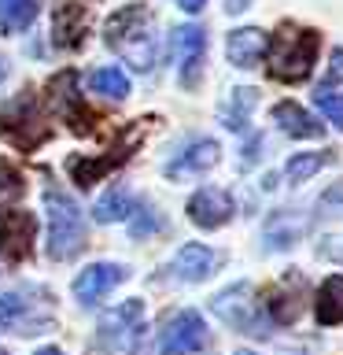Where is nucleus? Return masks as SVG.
<instances>
[{"label": "nucleus", "instance_id": "nucleus-1", "mask_svg": "<svg viewBox=\"0 0 343 355\" xmlns=\"http://www.w3.org/2000/svg\"><path fill=\"white\" fill-rule=\"evenodd\" d=\"M104 37L118 60H126L133 71H151L159 63V33H155V15L148 4H129L115 11L104 22Z\"/></svg>", "mask_w": 343, "mask_h": 355}, {"label": "nucleus", "instance_id": "nucleus-5", "mask_svg": "<svg viewBox=\"0 0 343 355\" xmlns=\"http://www.w3.org/2000/svg\"><path fill=\"white\" fill-rule=\"evenodd\" d=\"M37 304H48V300H37V288H11V293H0V329H15V333H41L52 326L48 311H37Z\"/></svg>", "mask_w": 343, "mask_h": 355}, {"label": "nucleus", "instance_id": "nucleus-28", "mask_svg": "<svg viewBox=\"0 0 343 355\" xmlns=\"http://www.w3.org/2000/svg\"><path fill=\"white\" fill-rule=\"evenodd\" d=\"M314 104L321 107V115H325L336 130H343V93H332V89H321L314 93Z\"/></svg>", "mask_w": 343, "mask_h": 355}, {"label": "nucleus", "instance_id": "nucleus-20", "mask_svg": "<svg viewBox=\"0 0 343 355\" xmlns=\"http://www.w3.org/2000/svg\"><path fill=\"white\" fill-rule=\"evenodd\" d=\"M317 322L321 326H340L343 322V274H332L325 285L317 288Z\"/></svg>", "mask_w": 343, "mask_h": 355}, {"label": "nucleus", "instance_id": "nucleus-8", "mask_svg": "<svg viewBox=\"0 0 343 355\" xmlns=\"http://www.w3.org/2000/svg\"><path fill=\"white\" fill-rule=\"evenodd\" d=\"M207 340H210L207 322L196 311H177L159 333V355H192L207 348Z\"/></svg>", "mask_w": 343, "mask_h": 355}, {"label": "nucleus", "instance_id": "nucleus-32", "mask_svg": "<svg viewBox=\"0 0 343 355\" xmlns=\"http://www.w3.org/2000/svg\"><path fill=\"white\" fill-rule=\"evenodd\" d=\"M259 155H262V137L254 133V137H251V144H248V155H240V166L248 171V166H254V163H259Z\"/></svg>", "mask_w": 343, "mask_h": 355}, {"label": "nucleus", "instance_id": "nucleus-9", "mask_svg": "<svg viewBox=\"0 0 343 355\" xmlns=\"http://www.w3.org/2000/svg\"><path fill=\"white\" fill-rule=\"evenodd\" d=\"M48 100H52L55 115H63L77 133H89L93 115H89V107L82 104V93H77V74L74 71H63V74L52 78V82H48Z\"/></svg>", "mask_w": 343, "mask_h": 355}, {"label": "nucleus", "instance_id": "nucleus-33", "mask_svg": "<svg viewBox=\"0 0 343 355\" xmlns=\"http://www.w3.org/2000/svg\"><path fill=\"white\" fill-rule=\"evenodd\" d=\"M174 4L181 8V11H188V15H196V11H203L207 0H174Z\"/></svg>", "mask_w": 343, "mask_h": 355}, {"label": "nucleus", "instance_id": "nucleus-39", "mask_svg": "<svg viewBox=\"0 0 343 355\" xmlns=\"http://www.w3.org/2000/svg\"><path fill=\"white\" fill-rule=\"evenodd\" d=\"M0 355H8V352H0Z\"/></svg>", "mask_w": 343, "mask_h": 355}, {"label": "nucleus", "instance_id": "nucleus-7", "mask_svg": "<svg viewBox=\"0 0 343 355\" xmlns=\"http://www.w3.org/2000/svg\"><path fill=\"white\" fill-rule=\"evenodd\" d=\"M44 133H48V130L41 126L33 93L15 96L4 111H0V137H8L11 144H19V148H30V144L44 141Z\"/></svg>", "mask_w": 343, "mask_h": 355}, {"label": "nucleus", "instance_id": "nucleus-29", "mask_svg": "<svg viewBox=\"0 0 343 355\" xmlns=\"http://www.w3.org/2000/svg\"><path fill=\"white\" fill-rule=\"evenodd\" d=\"M270 315H273V322H295V315H299V296H295V293H277V296H270Z\"/></svg>", "mask_w": 343, "mask_h": 355}, {"label": "nucleus", "instance_id": "nucleus-36", "mask_svg": "<svg viewBox=\"0 0 343 355\" xmlns=\"http://www.w3.org/2000/svg\"><path fill=\"white\" fill-rule=\"evenodd\" d=\"M33 355H66V352H59V348H37Z\"/></svg>", "mask_w": 343, "mask_h": 355}, {"label": "nucleus", "instance_id": "nucleus-11", "mask_svg": "<svg viewBox=\"0 0 343 355\" xmlns=\"http://www.w3.org/2000/svg\"><path fill=\"white\" fill-rule=\"evenodd\" d=\"M237 215V204L225 189H199V193L188 200V218L196 222L199 230H218Z\"/></svg>", "mask_w": 343, "mask_h": 355}, {"label": "nucleus", "instance_id": "nucleus-6", "mask_svg": "<svg viewBox=\"0 0 343 355\" xmlns=\"http://www.w3.org/2000/svg\"><path fill=\"white\" fill-rule=\"evenodd\" d=\"M170 44H174V63H177V78H181V85H185V89H196V85H199V78H203L207 30H203V26H196V22L174 26Z\"/></svg>", "mask_w": 343, "mask_h": 355}, {"label": "nucleus", "instance_id": "nucleus-30", "mask_svg": "<svg viewBox=\"0 0 343 355\" xmlns=\"http://www.w3.org/2000/svg\"><path fill=\"white\" fill-rule=\"evenodd\" d=\"M133 233H137V237H144V233L148 230H163V215L155 207H140V211H133Z\"/></svg>", "mask_w": 343, "mask_h": 355}, {"label": "nucleus", "instance_id": "nucleus-10", "mask_svg": "<svg viewBox=\"0 0 343 355\" xmlns=\"http://www.w3.org/2000/svg\"><path fill=\"white\" fill-rule=\"evenodd\" d=\"M126 277H129V266L93 263V266H85V270L74 277V296L82 300V304H96V300H104L111 293V288H118Z\"/></svg>", "mask_w": 343, "mask_h": 355}, {"label": "nucleus", "instance_id": "nucleus-35", "mask_svg": "<svg viewBox=\"0 0 343 355\" xmlns=\"http://www.w3.org/2000/svg\"><path fill=\"white\" fill-rule=\"evenodd\" d=\"M243 8H251V0H225V11H229V15H240Z\"/></svg>", "mask_w": 343, "mask_h": 355}, {"label": "nucleus", "instance_id": "nucleus-3", "mask_svg": "<svg viewBox=\"0 0 343 355\" xmlns=\"http://www.w3.org/2000/svg\"><path fill=\"white\" fill-rule=\"evenodd\" d=\"M44 211H48V255L52 259H74L85 248V218L82 207L59 189L44 193Z\"/></svg>", "mask_w": 343, "mask_h": 355}, {"label": "nucleus", "instance_id": "nucleus-13", "mask_svg": "<svg viewBox=\"0 0 343 355\" xmlns=\"http://www.w3.org/2000/svg\"><path fill=\"white\" fill-rule=\"evenodd\" d=\"M218 263H221V255L210 252L207 244H185V248H177V255H174V277L177 282H188V285H199L214 274Z\"/></svg>", "mask_w": 343, "mask_h": 355}, {"label": "nucleus", "instance_id": "nucleus-12", "mask_svg": "<svg viewBox=\"0 0 343 355\" xmlns=\"http://www.w3.org/2000/svg\"><path fill=\"white\" fill-rule=\"evenodd\" d=\"M210 311L229 322L232 329H248V333H259V326H254V315H251V288L248 285H229L221 288V293L210 300Z\"/></svg>", "mask_w": 343, "mask_h": 355}, {"label": "nucleus", "instance_id": "nucleus-21", "mask_svg": "<svg viewBox=\"0 0 343 355\" xmlns=\"http://www.w3.org/2000/svg\"><path fill=\"white\" fill-rule=\"evenodd\" d=\"M41 0H0V30L4 33H22L37 19Z\"/></svg>", "mask_w": 343, "mask_h": 355}, {"label": "nucleus", "instance_id": "nucleus-37", "mask_svg": "<svg viewBox=\"0 0 343 355\" xmlns=\"http://www.w3.org/2000/svg\"><path fill=\"white\" fill-rule=\"evenodd\" d=\"M8 78V63H4V55H0V82Z\"/></svg>", "mask_w": 343, "mask_h": 355}, {"label": "nucleus", "instance_id": "nucleus-18", "mask_svg": "<svg viewBox=\"0 0 343 355\" xmlns=\"http://www.w3.org/2000/svg\"><path fill=\"white\" fill-rule=\"evenodd\" d=\"M303 230H306V218L299 215L295 207H281V211H273L270 222H266V248L270 252H284V248H292V244L303 237Z\"/></svg>", "mask_w": 343, "mask_h": 355}, {"label": "nucleus", "instance_id": "nucleus-38", "mask_svg": "<svg viewBox=\"0 0 343 355\" xmlns=\"http://www.w3.org/2000/svg\"><path fill=\"white\" fill-rule=\"evenodd\" d=\"M237 355H254V352H237Z\"/></svg>", "mask_w": 343, "mask_h": 355}, {"label": "nucleus", "instance_id": "nucleus-26", "mask_svg": "<svg viewBox=\"0 0 343 355\" xmlns=\"http://www.w3.org/2000/svg\"><path fill=\"white\" fill-rule=\"evenodd\" d=\"M328 159H332L328 152H303V155H292V159H288V166H284V178H288L292 185L310 182V178H314Z\"/></svg>", "mask_w": 343, "mask_h": 355}, {"label": "nucleus", "instance_id": "nucleus-17", "mask_svg": "<svg viewBox=\"0 0 343 355\" xmlns=\"http://www.w3.org/2000/svg\"><path fill=\"white\" fill-rule=\"evenodd\" d=\"M273 122L288 133V137H303V141L325 137V122H317L310 111L299 107L295 100H281V104L273 107Z\"/></svg>", "mask_w": 343, "mask_h": 355}, {"label": "nucleus", "instance_id": "nucleus-16", "mask_svg": "<svg viewBox=\"0 0 343 355\" xmlns=\"http://www.w3.org/2000/svg\"><path fill=\"white\" fill-rule=\"evenodd\" d=\"M221 159V148H218V141H192L188 148L177 155V159L166 163V178H188V174H207L210 166H214Z\"/></svg>", "mask_w": 343, "mask_h": 355}, {"label": "nucleus", "instance_id": "nucleus-31", "mask_svg": "<svg viewBox=\"0 0 343 355\" xmlns=\"http://www.w3.org/2000/svg\"><path fill=\"white\" fill-rule=\"evenodd\" d=\"M340 78H343V49L332 52V67H328V78L321 82V89H332V85L340 82Z\"/></svg>", "mask_w": 343, "mask_h": 355}, {"label": "nucleus", "instance_id": "nucleus-22", "mask_svg": "<svg viewBox=\"0 0 343 355\" xmlns=\"http://www.w3.org/2000/svg\"><path fill=\"white\" fill-rule=\"evenodd\" d=\"M254 100H259V89H229V100H225V107H221V122H225L229 130H243L251 119Z\"/></svg>", "mask_w": 343, "mask_h": 355}, {"label": "nucleus", "instance_id": "nucleus-19", "mask_svg": "<svg viewBox=\"0 0 343 355\" xmlns=\"http://www.w3.org/2000/svg\"><path fill=\"white\" fill-rule=\"evenodd\" d=\"M89 30V15L82 4H63L55 11V30H52V44L55 49H77L85 41Z\"/></svg>", "mask_w": 343, "mask_h": 355}, {"label": "nucleus", "instance_id": "nucleus-2", "mask_svg": "<svg viewBox=\"0 0 343 355\" xmlns=\"http://www.w3.org/2000/svg\"><path fill=\"white\" fill-rule=\"evenodd\" d=\"M317 49H321L317 30L284 26L266 49L270 52V78H277V82H303V78H310V71L317 63Z\"/></svg>", "mask_w": 343, "mask_h": 355}, {"label": "nucleus", "instance_id": "nucleus-25", "mask_svg": "<svg viewBox=\"0 0 343 355\" xmlns=\"http://www.w3.org/2000/svg\"><path fill=\"white\" fill-rule=\"evenodd\" d=\"M129 207H133L129 193H126L122 185H115V189H107V193L96 200V211H93V215H96V222H122V218L133 215Z\"/></svg>", "mask_w": 343, "mask_h": 355}, {"label": "nucleus", "instance_id": "nucleus-34", "mask_svg": "<svg viewBox=\"0 0 343 355\" xmlns=\"http://www.w3.org/2000/svg\"><path fill=\"white\" fill-rule=\"evenodd\" d=\"M325 204H332V207H343V182H340L336 189H328V193H325Z\"/></svg>", "mask_w": 343, "mask_h": 355}, {"label": "nucleus", "instance_id": "nucleus-27", "mask_svg": "<svg viewBox=\"0 0 343 355\" xmlns=\"http://www.w3.org/2000/svg\"><path fill=\"white\" fill-rule=\"evenodd\" d=\"M22 189H26V182H22L19 166L0 159V204H11V200L22 196Z\"/></svg>", "mask_w": 343, "mask_h": 355}, {"label": "nucleus", "instance_id": "nucleus-24", "mask_svg": "<svg viewBox=\"0 0 343 355\" xmlns=\"http://www.w3.org/2000/svg\"><path fill=\"white\" fill-rule=\"evenodd\" d=\"M133 144H137V141H133ZM133 144H126V148H118L115 155H111V159H74V163H71L74 182H77V185H93L96 178H104V174H107L115 163L129 159V148H133Z\"/></svg>", "mask_w": 343, "mask_h": 355}, {"label": "nucleus", "instance_id": "nucleus-4", "mask_svg": "<svg viewBox=\"0 0 343 355\" xmlns=\"http://www.w3.org/2000/svg\"><path fill=\"white\" fill-rule=\"evenodd\" d=\"M140 315L144 304L140 300H126L122 307H115L107 315V322L100 326V337L93 344V352L100 355H133L140 340Z\"/></svg>", "mask_w": 343, "mask_h": 355}, {"label": "nucleus", "instance_id": "nucleus-14", "mask_svg": "<svg viewBox=\"0 0 343 355\" xmlns=\"http://www.w3.org/2000/svg\"><path fill=\"white\" fill-rule=\"evenodd\" d=\"M266 49H270V37H266V30H259V26H240V30H232L229 41H225L229 63L240 67V71H251V67L266 55Z\"/></svg>", "mask_w": 343, "mask_h": 355}, {"label": "nucleus", "instance_id": "nucleus-23", "mask_svg": "<svg viewBox=\"0 0 343 355\" xmlns=\"http://www.w3.org/2000/svg\"><path fill=\"white\" fill-rule=\"evenodd\" d=\"M89 89L107 100H126L129 96V78L126 71H118V67H100V71L89 74Z\"/></svg>", "mask_w": 343, "mask_h": 355}, {"label": "nucleus", "instance_id": "nucleus-15", "mask_svg": "<svg viewBox=\"0 0 343 355\" xmlns=\"http://www.w3.org/2000/svg\"><path fill=\"white\" fill-rule=\"evenodd\" d=\"M33 241V218L26 211H4L0 215V255L4 259H22Z\"/></svg>", "mask_w": 343, "mask_h": 355}]
</instances>
